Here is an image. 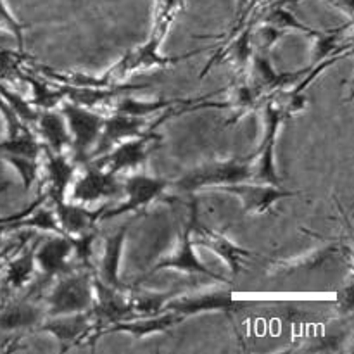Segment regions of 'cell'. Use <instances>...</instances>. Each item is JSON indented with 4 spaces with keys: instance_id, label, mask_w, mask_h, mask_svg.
<instances>
[{
    "instance_id": "6da1fadb",
    "label": "cell",
    "mask_w": 354,
    "mask_h": 354,
    "mask_svg": "<svg viewBox=\"0 0 354 354\" xmlns=\"http://www.w3.org/2000/svg\"><path fill=\"white\" fill-rule=\"evenodd\" d=\"M252 175V159H228L211 161L187 171L173 182V189L183 194H196L203 190H221L225 187L249 182Z\"/></svg>"
},
{
    "instance_id": "7a4b0ae2",
    "label": "cell",
    "mask_w": 354,
    "mask_h": 354,
    "mask_svg": "<svg viewBox=\"0 0 354 354\" xmlns=\"http://www.w3.org/2000/svg\"><path fill=\"white\" fill-rule=\"evenodd\" d=\"M93 272L75 270L54 280V286L45 296L44 304L47 317H61L90 311L93 306Z\"/></svg>"
},
{
    "instance_id": "3957f363",
    "label": "cell",
    "mask_w": 354,
    "mask_h": 354,
    "mask_svg": "<svg viewBox=\"0 0 354 354\" xmlns=\"http://www.w3.org/2000/svg\"><path fill=\"white\" fill-rule=\"evenodd\" d=\"M71 135V156L78 165H86L102 137L106 114L90 107L68 102L61 107Z\"/></svg>"
},
{
    "instance_id": "277c9868",
    "label": "cell",
    "mask_w": 354,
    "mask_h": 354,
    "mask_svg": "<svg viewBox=\"0 0 354 354\" xmlns=\"http://www.w3.org/2000/svg\"><path fill=\"white\" fill-rule=\"evenodd\" d=\"M161 140V135H158L156 131H149L142 137L121 142L116 147L107 151L106 154L92 159L86 165H92L116 176L127 175V173L128 175L138 173V169L144 168L151 152L158 149Z\"/></svg>"
},
{
    "instance_id": "5b68a950",
    "label": "cell",
    "mask_w": 354,
    "mask_h": 354,
    "mask_svg": "<svg viewBox=\"0 0 354 354\" xmlns=\"http://www.w3.org/2000/svg\"><path fill=\"white\" fill-rule=\"evenodd\" d=\"M286 113L273 99H266L263 109V121H265V133L258 152L252 158V175L249 182L270 183V185H282L275 166V147L279 138L280 124L286 121Z\"/></svg>"
},
{
    "instance_id": "8992f818",
    "label": "cell",
    "mask_w": 354,
    "mask_h": 354,
    "mask_svg": "<svg viewBox=\"0 0 354 354\" xmlns=\"http://www.w3.org/2000/svg\"><path fill=\"white\" fill-rule=\"evenodd\" d=\"M169 189H173L171 180L145 175V173H131L123 182V203L113 209L106 207L100 221L118 218L121 214L145 211L151 204L162 199Z\"/></svg>"
},
{
    "instance_id": "52a82bcc",
    "label": "cell",
    "mask_w": 354,
    "mask_h": 354,
    "mask_svg": "<svg viewBox=\"0 0 354 354\" xmlns=\"http://www.w3.org/2000/svg\"><path fill=\"white\" fill-rule=\"evenodd\" d=\"M162 270H175V272L185 273V275L206 277V279H213L216 282L227 283V280L221 279L213 270L207 268L201 261L199 256L196 254V245H194L192 235H190V221H187L183 228H180L171 248L161 256V259L152 266L147 275L162 272Z\"/></svg>"
},
{
    "instance_id": "ba28073f",
    "label": "cell",
    "mask_w": 354,
    "mask_h": 354,
    "mask_svg": "<svg viewBox=\"0 0 354 354\" xmlns=\"http://www.w3.org/2000/svg\"><path fill=\"white\" fill-rule=\"evenodd\" d=\"M37 332L52 335L57 339L61 348H71V346H82L86 342H95L99 337V325L93 318L92 310L85 313L61 315V317H47Z\"/></svg>"
},
{
    "instance_id": "9c48e42d",
    "label": "cell",
    "mask_w": 354,
    "mask_h": 354,
    "mask_svg": "<svg viewBox=\"0 0 354 354\" xmlns=\"http://www.w3.org/2000/svg\"><path fill=\"white\" fill-rule=\"evenodd\" d=\"M190 235H192V242L196 248H206L211 252L223 259L234 273H239L244 266V261L251 258L252 252L248 249H242L235 242H232L221 232L214 230V228L206 227L204 223L199 221V213H197V204L196 201L192 203L190 207Z\"/></svg>"
},
{
    "instance_id": "30bf717a",
    "label": "cell",
    "mask_w": 354,
    "mask_h": 354,
    "mask_svg": "<svg viewBox=\"0 0 354 354\" xmlns=\"http://www.w3.org/2000/svg\"><path fill=\"white\" fill-rule=\"evenodd\" d=\"M83 166H85V171L80 176H75L69 187L68 197L73 203L86 206V204L99 203L111 197H123V182H120L116 175H111L92 165Z\"/></svg>"
},
{
    "instance_id": "8fae6325",
    "label": "cell",
    "mask_w": 354,
    "mask_h": 354,
    "mask_svg": "<svg viewBox=\"0 0 354 354\" xmlns=\"http://www.w3.org/2000/svg\"><path fill=\"white\" fill-rule=\"evenodd\" d=\"M35 261L45 280H55L78 270L75 263L73 241L64 234H52L45 241H38Z\"/></svg>"
},
{
    "instance_id": "7c38bea8",
    "label": "cell",
    "mask_w": 354,
    "mask_h": 354,
    "mask_svg": "<svg viewBox=\"0 0 354 354\" xmlns=\"http://www.w3.org/2000/svg\"><path fill=\"white\" fill-rule=\"evenodd\" d=\"M220 192L230 194L242 203V209L245 214H263L268 213L277 203L289 197L297 196V192L283 189L282 185H270V183L242 182L237 185H230L221 189Z\"/></svg>"
},
{
    "instance_id": "4fadbf2b",
    "label": "cell",
    "mask_w": 354,
    "mask_h": 354,
    "mask_svg": "<svg viewBox=\"0 0 354 354\" xmlns=\"http://www.w3.org/2000/svg\"><path fill=\"white\" fill-rule=\"evenodd\" d=\"M78 162L71 154H54L44 149V169H45V189L50 203L68 199L69 187L76 176Z\"/></svg>"
},
{
    "instance_id": "5bb4252c",
    "label": "cell",
    "mask_w": 354,
    "mask_h": 354,
    "mask_svg": "<svg viewBox=\"0 0 354 354\" xmlns=\"http://www.w3.org/2000/svg\"><path fill=\"white\" fill-rule=\"evenodd\" d=\"M128 228L130 227L124 225V227H121L116 234H113L111 237L106 239V242H104L102 258H100V263L95 266V272H93V277H95L99 282H102L104 286L116 290H124V292H128L130 289H128L127 283H123V280H121L120 270Z\"/></svg>"
},
{
    "instance_id": "9a60e30c",
    "label": "cell",
    "mask_w": 354,
    "mask_h": 354,
    "mask_svg": "<svg viewBox=\"0 0 354 354\" xmlns=\"http://www.w3.org/2000/svg\"><path fill=\"white\" fill-rule=\"evenodd\" d=\"M52 204H54V211L61 232L68 237H78V235L86 234V232L95 230V225L99 223L104 209L107 207L106 204H102L99 209H88L85 204L73 203V201L69 203L68 199Z\"/></svg>"
},
{
    "instance_id": "2e32d148",
    "label": "cell",
    "mask_w": 354,
    "mask_h": 354,
    "mask_svg": "<svg viewBox=\"0 0 354 354\" xmlns=\"http://www.w3.org/2000/svg\"><path fill=\"white\" fill-rule=\"evenodd\" d=\"M234 310V297L227 290H214V292H201L196 296H178L173 297L166 304L165 311H173L180 317L187 318L192 315L211 313V311H230Z\"/></svg>"
},
{
    "instance_id": "e0dca14e",
    "label": "cell",
    "mask_w": 354,
    "mask_h": 354,
    "mask_svg": "<svg viewBox=\"0 0 354 354\" xmlns=\"http://www.w3.org/2000/svg\"><path fill=\"white\" fill-rule=\"evenodd\" d=\"M180 322H183V317L173 313V311H165V313L152 315V317H133L130 320L118 322V324H113L104 328L100 335L128 334L135 339H144L154 334H166L175 325H178Z\"/></svg>"
},
{
    "instance_id": "ac0fdd59",
    "label": "cell",
    "mask_w": 354,
    "mask_h": 354,
    "mask_svg": "<svg viewBox=\"0 0 354 354\" xmlns=\"http://www.w3.org/2000/svg\"><path fill=\"white\" fill-rule=\"evenodd\" d=\"M35 127L44 149L54 154H71V135L61 111L52 109L38 113Z\"/></svg>"
},
{
    "instance_id": "d6986e66",
    "label": "cell",
    "mask_w": 354,
    "mask_h": 354,
    "mask_svg": "<svg viewBox=\"0 0 354 354\" xmlns=\"http://www.w3.org/2000/svg\"><path fill=\"white\" fill-rule=\"evenodd\" d=\"M45 318H47L45 304L28 299L14 301L0 310V332L37 330Z\"/></svg>"
},
{
    "instance_id": "ffe728a7",
    "label": "cell",
    "mask_w": 354,
    "mask_h": 354,
    "mask_svg": "<svg viewBox=\"0 0 354 354\" xmlns=\"http://www.w3.org/2000/svg\"><path fill=\"white\" fill-rule=\"evenodd\" d=\"M38 241L31 245H21L16 258L7 261L6 265V283L10 289H24L33 280L37 272V261H35V249Z\"/></svg>"
},
{
    "instance_id": "44dd1931",
    "label": "cell",
    "mask_w": 354,
    "mask_h": 354,
    "mask_svg": "<svg viewBox=\"0 0 354 354\" xmlns=\"http://www.w3.org/2000/svg\"><path fill=\"white\" fill-rule=\"evenodd\" d=\"M183 9H185V0H156L152 7V23L147 38L162 45Z\"/></svg>"
},
{
    "instance_id": "7402d4cb",
    "label": "cell",
    "mask_w": 354,
    "mask_h": 354,
    "mask_svg": "<svg viewBox=\"0 0 354 354\" xmlns=\"http://www.w3.org/2000/svg\"><path fill=\"white\" fill-rule=\"evenodd\" d=\"M21 78L24 80V82L30 83L31 86V100L30 102L33 104L35 107H38V109L41 111H52V109H57L59 104L62 102V100H66V95H64V90H62V86L59 85V83H48L45 82V80L41 78H37V76L33 75H24V73H21Z\"/></svg>"
},
{
    "instance_id": "603a6c76",
    "label": "cell",
    "mask_w": 354,
    "mask_h": 354,
    "mask_svg": "<svg viewBox=\"0 0 354 354\" xmlns=\"http://www.w3.org/2000/svg\"><path fill=\"white\" fill-rule=\"evenodd\" d=\"M182 292L169 290V292H152V290H138L130 292L131 310L137 317H152V315L165 313V308L169 301Z\"/></svg>"
},
{
    "instance_id": "cb8c5ba5",
    "label": "cell",
    "mask_w": 354,
    "mask_h": 354,
    "mask_svg": "<svg viewBox=\"0 0 354 354\" xmlns=\"http://www.w3.org/2000/svg\"><path fill=\"white\" fill-rule=\"evenodd\" d=\"M259 23L268 24V26L282 31L283 35L303 33V35H306V37L311 38L318 33V30H313V28H310L308 24L301 23V21L297 19V17L294 16L289 9H286V7H282V6H275V7H272V9L266 10V14L261 17V21H259Z\"/></svg>"
},
{
    "instance_id": "d4e9b609",
    "label": "cell",
    "mask_w": 354,
    "mask_h": 354,
    "mask_svg": "<svg viewBox=\"0 0 354 354\" xmlns=\"http://www.w3.org/2000/svg\"><path fill=\"white\" fill-rule=\"evenodd\" d=\"M7 156H26V158L41 159L44 158V145L35 133L21 138L6 137L0 140V158Z\"/></svg>"
},
{
    "instance_id": "484cf974",
    "label": "cell",
    "mask_w": 354,
    "mask_h": 354,
    "mask_svg": "<svg viewBox=\"0 0 354 354\" xmlns=\"http://www.w3.org/2000/svg\"><path fill=\"white\" fill-rule=\"evenodd\" d=\"M28 30V24L21 23L10 9L7 7L6 0H0V33H7L16 40L17 44V52L24 54V44H26V38H24V31Z\"/></svg>"
},
{
    "instance_id": "4316f807",
    "label": "cell",
    "mask_w": 354,
    "mask_h": 354,
    "mask_svg": "<svg viewBox=\"0 0 354 354\" xmlns=\"http://www.w3.org/2000/svg\"><path fill=\"white\" fill-rule=\"evenodd\" d=\"M0 97H2V99L6 100L10 107H12L14 113H16L17 116L24 121V123L35 124V121H37V118H38V111L35 109L33 104L30 102V99H23L19 93L14 92V90H10V88H7V86L2 85V83H0Z\"/></svg>"
},
{
    "instance_id": "83f0119b",
    "label": "cell",
    "mask_w": 354,
    "mask_h": 354,
    "mask_svg": "<svg viewBox=\"0 0 354 354\" xmlns=\"http://www.w3.org/2000/svg\"><path fill=\"white\" fill-rule=\"evenodd\" d=\"M324 2L330 3L335 9L342 10L344 14H348L349 17L353 16V0H324Z\"/></svg>"
},
{
    "instance_id": "f1b7e54d",
    "label": "cell",
    "mask_w": 354,
    "mask_h": 354,
    "mask_svg": "<svg viewBox=\"0 0 354 354\" xmlns=\"http://www.w3.org/2000/svg\"><path fill=\"white\" fill-rule=\"evenodd\" d=\"M6 265H7V251L0 252V275H2V272L6 270Z\"/></svg>"
},
{
    "instance_id": "f546056e",
    "label": "cell",
    "mask_w": 354,
    "mask_h": 354,
    "mask_svg": "<svg viewBox=\"0 0 354 354\" xmlns=\"http://www.w3.org/2000/svg\"><path fill=\"white\" fill-rule=\"evenodd\" d=\"M3 234H6V228H3V225H0V252L3 249Z\"/></svg>"
}]
</instances>
